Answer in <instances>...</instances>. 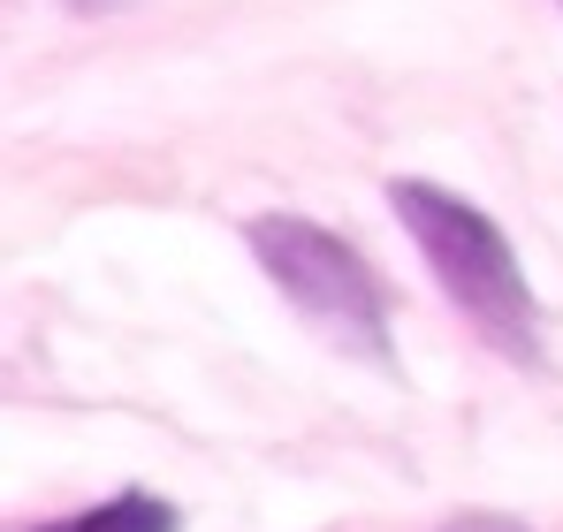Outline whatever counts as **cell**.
I'll return each instance as SVG.
<instances>
[{
    "instance_id": "obj_5",
    "label": "cell",
    "mask_w": 563,
    "mask_h": 532,
    "mask_svg": "<svg viewBox=\"0 0 563 532\" xmlns=\"http://www.w3.org/2000/svg\"><path fill=\"white\" fill-rule=\"evenodd\" d=\"M77 15H107V8H130V0H69Z\"/></svg>"
},
{
    "instance_id": "obj_1",
    "label": "cell",
    "mask_w": 563,
    "mask_h": 532,
    "mask_svg": "<svg viewBox=\"0 0 563 532\" xmlns=\"http://www.w3.org/2000/svg\"><path fill=\"white\" fill-rule=\"evenodd\" d=\"M388 206H396L404 236L427 252L442 297L465 312L472 335L495 357L533 373L549 357V343H541V297H533V281L518 266V244L503 236V221H487L472 198L442 190V182H419V176L388 182Z\"/></svg>"
},
{
    "instance_id": "obj_2",
    "label": "cell",
    "mask_w": 563,
    "mask_h": 532,
    "mask_svg": "<svg viewBox=\"0 0 563 532\" xmlns=\"http://www.w3.org/2000/svg\"><path fill=\"white\" fill-rule=\"evenodd\" d=\"M244 244H252L260 274L289 297V312H305L335 351L396 373L388 289H380V274L358 259L335 229H320V221H305V213H260V221L244 229Z\"/></svg>"
},
{
    "instance_id": "obj_4",
    "label": "cell",
    "mask_w": 563,
    "mask_h": 532,
    "mask_svg": "<svg viewBox=\"0 0 563 532\" xmlns=\"http://www.w3.org/2000/svg\"><path fill=\"white\" fill-rule=\"evenodd\" d=\"M442 532H526L518 518H503V510H472V518H450Z\"/></svg>"
},
{
    "instance_id": "obj_3",
    "label": "cell",
    "mask_w": 563,
    "mask_h": 532,
    "mask_svg": "<svg viewBox=\"0 0 563 532\" xmlns=\"http://www.w3.org/2000/svg\"><path fill=\"white\" fill-rule=\"evenodd\" d=\"M176 502H161V495H145V487H130V495H114V502H99L85 518H69V525H38V532H176Z\"/></svg>"
}]
</instances>
